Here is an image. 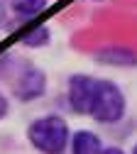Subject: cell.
I'll return each instance as SVG.
<instances>
[{
  "label": "cell",
  "instance_id": "cell-11",
  "mask_svg": "<svg viewBox=\"0 0 137 154\" xmlns=\"http://www.w3.org/2000/svg\"><path fill=\"white\" fill-rule=\"evenodd\" d=\"M101 154H127L125 149H120V147H103L101 149Z\"/></svg>",
  "mask_w": 137,
  "mask_h": 154
},
{
  "label": "cell",
  "instance_id": "cell-5",
  "mask_svg": "<svg viewBox=\"0 0 137 154\" xmlns=\"http://www.w3.org/2000/svg\"><path fill=\"white\" fill-rule=\"evenodd\" d=\"M93 59L101 66H113V69H135L137 66V51L130 47H120V44H110V47H101Z\"/></svg>",
  "mask_w": 137,
  "mask_h": 154
},
{
  "label": "cell",
  "instance_id": "cell-12",
  "mask_svg": "<svg viewBox=\"0 0 137 154\" xmlns=\"http://www.w3.org/2000/svg\"><path fill=\"white\" fill-rule=\"evenodd\" d=\"M130 154H137V144H135V147H132V152H130Z\"/></svg>",
  "mask_w": 137,
  "mask_h": 154
},
{
  "label": "cell",
  "instance_id": "cell-9",
  "mask_svg": "<svg viewBox=\"0 0 137 154\" xmlns=\"http://www.w3.org/2000/svg\"><path fill=\"white\" fill-rule=\"evenodd\" d=\"M8 115H10V98H8L3 91H0V122H3Z\"/></svg>",
  "mask_w": 137,
  "mask_h": 154
},
{
  "label": "cell",
  "instance_id": "cell-10",
  "mask_svg": "<svg viewBox=\"0 0 137 154\" xmlns=\"http://www.w3.org/2000/svg\"><path fill=\"white\" fill-rule=\"evenodd\" d=\"M5 25H8V5L0 0V29H3Z\"/></svg>",
  "mask_w": 137,
  "mask_h": 154
},
{
  "label": "cell",
  "instance_id": "cell-8",
  "mask_svg": "<svg viewBox=\"0 0 137 154\" xmlns=\"http://www.w3.org/2000/svg\"><path fill=\"white\" fill-rule=\"evenodd\" d=\"M17 42L22 47H30V49H42L51 42V29L47 25H32L17 34Z\"/></svg>",
  "mask_w": 137,
  "mask_h": 154
},
{
  "label": "cell",
  "instance_id": "cell-3",
  "mask_svg": "<svg viewBox=\"0 0 137 154\" xmlns=\"http://www.w3.org/2000/svg\"><path fill=\"white\" fill-rule=\"evenodd\" d=\"M44 93H47V73L39 66L30 64V61H22L12 73V95H15V100L32 103V100H39Z\"/></svg>",
  "mask_w": 137,
  "mask_h": 154
},
{
  "label": "cell",
  "instance_id": "cell-2",
  "mask_svg": "<svg viewBox=\"0 0 137 154\" xmlns=\"http://www.w3.org/2000/svg\"><path fill=\"white\" fill-rule=\"evenodd\" d=\"M127 112V98L123 88L115 81L108 79H95L93 86V98L88 108V118L98 125H117Z\"/></svg>",
  "mask_w": 137,
  "mask_h": 154
},
{
  "label": "cell",
  "instance_id": "cell-1",
  "mask_svg": "<svg viewBox=\"0 0 137 154\" xmlns=\"http://www.w3.org/2000/svg\"><path fill=\"white\" fill-rule=\"evenodd\" d=\"M71 130L61 115H39L27 125V142L39 154H64L69 149Z\"/></svg>",
  "mask_w": 137,
  "mask_h": 154
},
{
  "label": "cell",
  "instance_id": "cell-7",
  "mask_svg": "<svg viewBox=\"0 0 137 154\" xmlns=\"http://www.w3.org/2000/svg\"><path fill=\"white\" fill-rule=\"evenodd\" d=\"M49 5V0H10V10L17 20L22 22H32L42 15Z\"/></svg>",
  "mask_w": 137,
  "mask_h": 154
},
{
  "label": "cell",
  "instance_id": "cell-4",
  "mask_svg": "<svg viewBox=\"0 0 137 154\" xmlns=\"http://www.w3.org/2000/svg\"><path fill=\"white\" fill-rule=\"evenodd\" d=\"M93 86H95V76L88 73H73L66 81V100L69 108L76 115H88L91 98H93Z\"/></svg>",
  "mask_w": 137,
  "mask_h": 154
},
{
  "label": "cell",
  "instance_id": "cell-6",
  "mask_svg": "<svg viewBox=\"0 0 137 154\" xmlns=\"http://www.w3.org/2000/svg\"><path fill=\"white\" fill-rule=\"evenodd\" d=\"M103 142L93 130H76L69 140V152L71 154H101Z\"/></svg>",
  "mask_w": 137,
  "mask_h": 154
}]
</instances>
